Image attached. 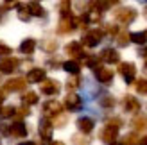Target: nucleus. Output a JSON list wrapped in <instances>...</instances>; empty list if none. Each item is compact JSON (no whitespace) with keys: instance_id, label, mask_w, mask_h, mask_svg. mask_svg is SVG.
<instances>
[{"instance_id":"1","label":"nucleus","mask_w":147,"mask_h":145,"mask_svg":"<svg viewBox=\"0 0 147 145\" xmlns=\"http://www.w3.org/2000/svg\"><path fill=\"white\" fill-rule=\"evenodd\" d=\"M102 38H104V31H102V29H90V31H86L83 34V43H81V45L93 48L102 41Z\"/></svg>"},{"instance_id":"2","label":"nucleus","mask_w":147,"mask_h":145,"mask_svg":"<svg viewBox=\"0 0 147 145\" xmlns=\"http://www.w3.org/2000/svg\"><path fill=\"white\" fill-rule=\"evenodd\" d=\"M113 14H115V20L124 25H129L136 20V11L133 7H119V9H115Z\"/></svg>"},{"instance_id":"3","label":"nucleus","mask_w":147,"mask_h":145,"mask_svg":"<svg viewBox=\"0 0 147 145\" xmlns=\"http://www.w3.org/2000/svg\"><path fill=\"white\" fill-rule=\"evenodd\" d=\"M38 133H40V138H41V145H45V143L50 142L52 133H54V127H52V124H50V120H47V118H41L40 120Z\"/></svg>"},{"instance_id":"4","label":"nucleus","mask_w":147,"mask_h":145,"mask_svg":"<svg viewBox=\"0 0 147 145\" xmlns=\"http://www.w3.org/2000/svg\"><path fill=\"white\" fill-rule=\"evenodd\" d=\"M119 74L124 77V81H126L127 84H131V83L135 81V77H136V66H135L133 63H120Z\"/></svg>"},{"instance_id":"5","label":"nucleus","mask_w":147,"mask_h":145,"mask_svg":"<svg viewBox=\"0 0 147 145\" xmlns=\"http://www.w3.org/2000/svg\"><path fill=\"white\" fill-rule=\"evenodd\" d=\"M65 52H67L68 56L74 57V61H77V59H84L86 54H84V48L83 45H81L79 41H70L67 47H65Z\"/></svg>"},{"instance_id":"6","label":"nucleus","mask_w":147,"mask_h":145,"mask_svg":"<svg viewBox=\"0 0 147 145\" xmlns=\"http://www.w3.org/2000/svg\"><path fill=\"white\" fill-rule=\"evenodd\" d=\"M40 90H41V93H43V95H49V97H52V95H57V93H59L61 86H59V83H57L56 79H45V81L41 83Z\"/></svg>"},{"instance_id":"7","label":"nucleus","mask_w":147,"mask_h":145,"mask_svg":"<svg viewBox=\"0 0 147 145\" xmlns=\"http://www.w3.org/2000/svg\"><path fill=\"white\" fill-rule=\"evenodd\" d=\"M65 107L68 111H81L83 109V99H81L77 93H68L65 97Z\"/></svg>"},{"instance_id":"8","label":"nucleus","mask_w":147,"mask_h":145,"mask_svg":"<svg viewBox=\"0 0 147 145\" xmlns=\"http://www.w3.org/2000/svg\"><path fill=\"white\" fill-rule=\"evenodd\" d=\"M43 113L47 115V117H57V115H61V109H63V104L57 102V100H47V102H43Z\"/></svg>"},{"instance_id":"9","label":"nucleus","mask_w":147,"mask_h":145,"mask_svg":"<svg viewBox=\"0 0 147 145\" xmlns=\"http://www.w3.org/2000/svg\"><path fill=\"white\" fill-rule=\"evenodd\" d=\"M74 29H77V21L74 16H65V18H61L59 23H57V32L59 34H68Z\"/></svg>"},{"instance_id":"10","label":"nucleus","mask_w":147,"mask_h":145,"mask_svg":"<svg viewBox=\"0 0 147 145\" xmlns=\"http://www.w3.org/2000/svg\"><path fill=\"white\" fill-rule=\"evenodd\" d=\"M20 61L16 57H2L0 59V74H13L18 68Z\"/></svg>"},{"instance_id":"11","label":"nucleus","mask_w":147,"mask_h":145,"mask_svg":"<svg viewBox=\"0 0 147 145\" xmlns=\"http://www.w3.org/2000/svg\"><path fill=\"white\" fill-rule=\"evenodd\" d=\"M95 77H97V81L102 83V84H109L113 81V77H115V72L109 68V66H100L95 70Z\"/></svg>"},{"instance_id":"12","label":"nucleus","mask_w":147,"mask_h":145,"mask_svg":"<svg viewBox=\"0 0 147 145\" xmlns=\"http://www.w3.org/2000/svg\"><path fill=\"white\" fill-rule=\"evenodd\" d=\"M27 86V81L24 77H14V79H9L4 86V91H24Z\"/></svg>"},{"instance_id":"13","label":"nucleus","mask_w":147,"mask_h":145,"mask_svg":"<svg viewBox=\"0 0 147 145\" xmlns=\"http://www.w3.org/2000/svg\"><path fill=\"white\" fill-rule=\"evenodd\" d=\"M117 136H119V129L113 127V126H106L100 131V140L104 143H109V145L117 142Z\"/></svg>"},{"instance_id":"14","label":"nucleus","mask_w":147,"mask_h":145,"mask_svg":"<svg viewBox=\"0 0 147 145\" xmlns=\"http://www.w3.org/2000/svg\"><path fill=\"white\" fill-rule=\"evenodd\" d=\"M9 136H13V138H25L27 136V126L22 120L11 124L9 126Z\"/></svg>"},{"instance_id":"15","label":"nucleus","mask_w":147,"mask_h":145,"mask_svg":"<svg viewBox=\"0 0 147 145\" xmlns=\"http://www.w3.org/2000/svg\"><path fill=\"white\" fill-rule=\"evenodd\" d=\"M76 124H77V129L81 131V134H90L95 127V122L90 117H81V118H77Z\"/></svg>"},{"instance_id":"16","label":"nucleus","mask_w":147,"mask_h":145,"mask_svg":"<svg viewBox=\"0 0 147 145\" xmlns=\"http://www.w3.org/2000/svg\"><path fill=\"white\" fill-rule=\"evenodd\" d=\"M100 61H104V63H108V64H115V63H119L120 61V56H119V52H117L115 48H104L100 52V57H99Z\"/></svg>"},{"instance_id":"17","label":"nucleus","mask_w":147,"mask_h":145,"mask_svg":"<svg viewBox=\"0 0 147 145\" xmlns=\"http://www.w3.org/2000/svg\"><path fill=\"white\" fill-rule=\"evenodd\" d=\"M122 104H124V111H127V113H138V109H140V102L133 95H126Z\"/></svg>"},{"instance_id":"18","label":"nucleus","mask_w":147,"mask_h":145,"mask_svg":"<svg viewBox=\"0 0 147 145\" xmlns=\"http://www.w3.org/2000/svg\"><path fill=\"white\" fill-rule=\"evenodd\" d=\"M27 83H43L45 81V70L43 68H32L25 77Z\"/></svg>"},{"instance_id":"19","label":"nucleus","mask_w":147,"mask_h":145,"mask_svg":"<svg viewBox=\"0 0 147 145\" xmlns=\"http://www.w3.org/2000/svg\"><path fill=\"white\" fill-rule=\"evenodd\" d=\"M131 124L136 131H145L147 129V115H136V117L131 120Z\"/></svg>"},{"instance_id":"20","label":"nucleus","mask_w":147,"mask_h":145,"mask_svg":"<svg viewBox=\"0 0 147 145\" xmlns=\"http://www.w3.org/2000/svg\"><path fill=\"white\" fill-rule=\"evenodd\" d=\"M129 41L136 43V45H145L147 43V29L145 31H140V32H131L129 34Z\"/></svg>"},{"instance_id":"21","label":"nucleus","mask_w":147,"mask_h":145,"mask_svg":"<svg viewBox=\"0 0 147 145\" xmlns=\"http://www.w3.org/2000/svg\"><path fill=\"white\" fill-rule=\"evenodd\" d=\"M34 48H36V41L32 38H27V40H24L20 43V52L22 54H32Z\"/></svg>"},{"instance_id":"22","label":"nucleus","mask_w":147,"mask_h":145,"mask_svg":"<svg viewBox=\"0 0 147 145\" xmlns=\"http://www.w3.org/2000/svg\"><path fill=\"white\" fill-rule=\"evenodd\" d=\"M63 68H65V72H68V74L77 75L79 72H81V64H79V61L70 59V61H65V63H63Z\"/></svg>"},{"instance_id":"23","label":"nucleus","mask_w":147,"mask_h":145,"mask_svg":"<svg viewBox=\"0 0 147 145\" xmlns=\"http://www.w3.org/2000/svg\"><path fill=\"white\" fill-rule=\"evenodd\" d=\"M27 9H29V13H31V16H43V14H45L41 4H38V2H29Z\"/></svg>"},{"instance_id":"24","label":"nucleus","mask_w":147,"mask_h":145,"mask_svg":"<svg viewBox=\"0 0 147 145\" xmlns=\"http://www.w3.org/2000/svg\"><path fill=\"white\" fill-rule=\"evenodd\" d=\"M99 104L102 107H106V109H111V107L115 106V99H113V95H109V93H104V95H100Z\"/></svg>"},{"instance_id":"25","label":"nucleus","mask_w":147,"mask_h":145,"mask_svg":"<svg viewBox=\"0 0 147 145\" xmlns=\"http://www.w3.org/2000/svg\"><path fill=\"white\" fill-rule=\"evenodd\" d=\"M72 143L74 145H90L92 143V138H90V136H88V134H74L72 136Z\"/></svg>"},{"instance_id":"26","label":"nucleus","mask_w":147,"mask_h":145,"mask_svg":"<svg viewBox=\"0 0 147 145\" xmlns=\"http://www.w3.org/2000/svg\"><path fill=\"white\" fill-rule=\"evenodd\" d=\"M22 102H24V106H34L38 104V95L34 91H27L25 95H22Z\"/></svg>"},{"instance_id":"27","label":"nucleus","mask_w":147,"mask_h":145,"mask_svg":"<svg viewBox=\"0 0 147 145\" xmlns=\"http://www.w3.org/2000/svg\"><path fill=\"white\" fill-rule=\"evenodd\" d=\"M84 63H86V66H90L92 70L100 68V59H99L97 56H86L84 57Z\"/></svg>"},{"instance_id":"28","label":"nucleus","mask_w":147,"mask_h":145,"mask_svg":"<svg viewBox=\"0 0 147 145\" xmlns=\"http://www.w3.org/2000/svg\"><path fill=\"white\" fill-rule=\"evenodd\" d=\"M138 143H140V138H138L136 133H129L122 140V145H138Z\"/></svg>"},{"instance_id":"29","label":"nucleus","mask_w":147,"mask_h":145,"mask_svg":"<svg viewBox=\"0 0 147 145\" xmlns=\"http://www.w3.org/2000/svg\"><path fill=\"white\" fill-rule=\"evenodd\" d=\"M14 113H16V107H13V106L0 107V118H11V117H14Z\"/></svg>"},{"instance_id":"30","label":"nucleus","mask_w":147,"mask_h":145,"mask_svg":"<svg viewBox=\"0 0 147 145\" xmlns=\"http://www.w3.org/2000/svg\"><path fill=\"white\" fill-rule=\"evenodd\" d=\"M41 48L45 50V52H56L57 41L56 40H45V41H41Z\"/></svg>"},{"instance_id":"31","label":"nucleus","mask_w":147,"mask_h":145,"mask_svg":"<svg viewBox=\"0 0 147 145\" xmlns=\"http://www.w3.org/2000/svg\"><path fill=\"white\" fill-rule=\"evenodd\" d=\"M18 18L22 21H29V20H31V13H29L27 5H18Z\"/></svg>"},{"instance_id":"32","label":"nucleus","mask_w":147,"mask_h":145,"mask_svg":"<svg viewBox=\"0 0 147 145\" xmlns=\"http://www.w3.org/2000/svg\"><path fill=\"white\" fill-rule=\"evenodd\" d=\"M67 122H68V118H67V115H57V117H54V120L50 122L52 124V127L56 126V127H63V126H67Z\"/></svg>"},{"instance_id":"33","label":"nucleus","mask_w":147,"mask_h":145,"mask_svg":"<svg viewBox=\"0 0 147 145\" xmlns=\"http://www.w3.org/2000/svg\"><path fill=\"white\" fill-rule=\"evenodd\" d=\"M129 43V34L127 32H119L117 34V45L119 47H126Z\"/></svg>"},{"instance_id":"34","label":"nucleus","mask_w":147,"mask_h":145,"mask_svg":"<svg viewBox=\"0 0 147 145\" xmlns=\"http://www.w3.org/2000/svg\"><path fill=\"white\" fill-rule=\"evenodd\" d=\"M70 7H72V4H70V2H61V4H59V13H61V18H65V16H72Z\"/></svg>"},{"instance_id":"35","label":"nucleus","mask_w":147,"mask_h":145,"mask_svg":"<svg viewBox=\"0 0 147 145\" xmlns=\"http://www.w3.org/2000/svg\"><path fill=\"white\" fill-rule=\"evenodd\" d=\"M136 91L140 95H147V79H138L136 81Z\"/></svg>"},{"instance_id":"36","label":"nucleus","mask_w":147,"mask_h":145,"mask_svg":"<svg viewBox=\"0 0 147 145\" xmlns=\"http://www.w3.org/2000/svg\"><path fill=\"white\" fill-rule=\"evenodd\" d=\"M79 86H81V79L79 77H72V79L67 81V88L68 90H76V88H79Z\"/></svg>"},{"instance_id":"37","label":"nucleus","mask_w":147,"mask_h":145,"mask_svg":"<svg viewBox=\"0 0 147 145\" xmlns=\"http://www.w3.org/2000/svg\"><path fill=\"white\" fill-rule=\"evenodd\" d=\"M122 124H124L122 118L113 117V118H109V120H108V124H106V126H113V127H117V129H120V126H122Z\"/></svg>"},{"instance_id":"38","label":"nucleus","mask_w":147,"mask_h":145,"mask_svg":"<svg viewBox=\"0 0 147 145\" xmlns=\"http://www.w3.org/2000/svg\"><path fill=\"white\" fill-rule=\"evenodd\" d=\"M14 115H16L18 118H24V117H29L31 111L27 109V106H24V107H20V109H16V113H14Z\"/></svg>"},{"instance_id":"39","label":"nucleus","mask_w":147,"mask_h":145,"mask_svg":"<svg viewBox=\"0 0 147 145\" xmlns=\"http://www.w3.org/2000/svg\"><path fill=\"white\" fill-rule=\"evenodd\" d=\"M106 32L109 36H117V34H119V27L113 25V23H109V25H106Z\"/></svg>"},{"instance_id":"40","label":"nucleus","mask_w":147,"mask_h":145,"mask_svg":"<svg viewBox=\"0 0 147 145\" xmlns=\"http://www.w3.org/2000/svg\"><path fill=\"white\" fill-rule=\"evenodd\" d=\"M9 54H11V47L0 43V56H7V57H9Z\"/></svg>"},{"instance_id":"41","label":"nucleus","mask_w":147,"mask_h":145,"mask_svg":"<svg viewBox=\"0 0 147 145\" xmlns=\"http://www.w3.org/2000/svg\"><path fill=\"white\" fill-rule=\"evenodd\" d=\"M0 134H9V127L4 126V124H0Z\"/></svg>"},{"instance_id":"42","label":"nucleus","mask_w":147,"mask_h":145,"mask_svg":"<svg viewBox=\"0 0 147 145\" xmlns=\"http://www.w3.org/2000/svg\"><path fill=\"white\" fill-rule=\"evenodd\" d=\"M138 56H140V57H145V59H147V47H142L140 50H138Z\"/></svg>"},{"instance_id":"43","label":"nucleus","mask_w":147,"mask_h":145,"mask_svg":"<svg viewBox=\"0 0 147 145\" xmlns=\"http://www.w3.org/2000/svg\"><path fill=\"white\" fill-rule=\"evenodd\" d=\"M138 145H147V136H145V138H140V143H138Z\"/></svg>"},{"instance_id":"44","label":"nucleus","mask_w":147,"mask_h":145,"mask_svg":"<svg viewBox=\"0 0 147 145\" xmlns=\"http://www.w3.org/2000/svg\"><path fill=\"white\" fill-rule=\"evenodd\" d=\"M18 145H36L34 142H22V143H18Z\"/></svg>"},{"instance_id":"45","label":"nucleus","mask_w":147,"mask_h":145,"mask_svg":"<svg viewBox=\"0 0 147 145\" xmlns=\"http://www.w3.org/2000/svg\"><path fill=\"white\" fill-rule=\"evenodd\" d=\"M4 97H5V95H4L2 91H0V107H2V102H4Z\"/></svg>"},{"instance_id":"46","label":"nucleus","mask_w":147,"mask_h":145,"mask_svg":"<svg viewBox=\"0 0 147 145\" xmlns=\"http://www.w3.org/2000/svg\"><path fill=\"white\" fill-rule=\"evenodd\" d=\"M50 145H65V143H63V142H52Z\"/></svg>"},{"instance_id":"47","label":"nucleus","mask_w":147,"mask_h":145,"mask_svg":"<svg viewBox=\"0 0 147 145\" xmlns=\"http://www.w3.org/2000/svg\"><path fill=\"white\" fill-rule=\"evenodd\" d=\"M111 145H122V143H119V142H115V143H111Z\"/></svg>"},{"instance_id":"48","label":"nucleus","mask_w":147,"mask_h":145,"mask_svg":"<svg viewBox=\"0 0 147 145\" xmlns=\"http://www.w3.org/2000/svg\"><path fill=\"white\" fill-rule=\"evenodd\" d=\"M145 70H147V59H145Z\"/></svg>"},{"instance_id":"49","label":"nucleus","mask_w":147,"mask_h":145,"mask_svg":"<svg viewBox=\"0 0 147 145\" xmlns=\"http://www.w3.org/2000/svg\"><path fill=\"white\" fill-rule=\"evenodd\" d=\"M145 16H147V9H145Z\"/></svg>"}]
</instances>
